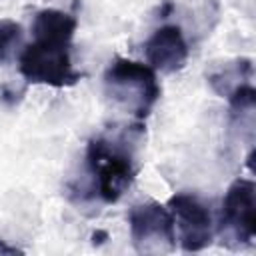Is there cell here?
I'll return each mask as SVG.
<instances>
[{
    "mask_svg": "<svg viewBox=\"0 0 256 256\" xmlns=\"http://www.w3.org/2000/svg\"><path fill=\"white\" fill-rule=\"evenodd\" d=\"M122 128L96 134L86 146L84 164L90 196L104 204H116L138 174L134 144L136 136L142 134V124Z\"/></svg>",
    "mask_w": 256,
    "mask_h": 256,
    "instance_id": "cell-1",
    "label": "cell"
},
{
    "mask_svg": "<svg viewBox=\"0 0 256 256\" xmlns=\"http://www.w3.org/2000/svg\"><path fill=\"white\" fill-rule=\"evenodd\" d=\"M34 42L26 44L18 56L20 74L30 84H46L52 88H68L82 80L72 68L74 32L56 28H34Z\"/></svg>",
    "mask_w": 256,
    "mask_h": 256,
    "instance_id": "cell-2",
    "label": "cell"
},
{
    "mask_svg": "<svg viewBox=\"0 0 256 256\" xmlns=\"http://www.w3.org/2000/svg\"><path fill=\"white\" fill-rule=\"evenodd\" d=\"M106 98L118 110L142 122L156 106L162 88L156 72L142 62L130 58H114L102 76Z\"/></svg>",
    "mask_w": 256,
    "mask_h": 256,
    "instance_id": "cell-3",
    "label": "cell"
},
{
    "mask_svg": "<svg viewBox=\"0 0 256 256\" xmlns=\"http://www.w3.org/2000/svg\"><path fill=\"white\" fill-rule=\"evenodd\" d=\"M222 242L230 248L250 246L256 238V184L248 178H236L224 198L218 218Z\"/></svg>",
    "mask_w": 256,
    "mask_h": 256,
    "instance_id": "cell-4",
    "label": "cell"
},
{
    "mask_svg": "<svg viewBox=\"0 0 256 256\" xmlns=\"http://www.w3.org/2000/svg\"><path fill=\"white\" fill-rule=\"evenodd\" d=\"M132 246L138 254L160 256L176 250V230L172 214L160 202L134 204L128 212Z\"/></svg>",
    "mask_w": 256,
    "mask_h": 256,
    "instance_id": "cell-5",
    "label": "cell"
},
{
    "mask_svg": "<svg viewBox=\"0 0 256 256\" xmlns=\"http://www.w3.org/2000/svg\"><path fill=\"white\" fill-rule=\"evenodd\" d=\"M178 230V242L184 252H200L214 240V218L210 208L190 192H178L168 200L166 206Z\"/></svg>",
    "mask_w": 256,
    "mask_h": 256,
    "instance_id": "cell-6",
    "label": "cell"
},
{
    "mask_svg": "<svg viewBox=\"0 0 256 256\" xmlns=\"http://www.w3.org/2000/svg\"><path fill=\"white\" fill-rule=\"evenodd\" d=\"M188 42L182 34V28L176 24H166L154 30V34L144 44V54L148 66L154 72L174 74L184 68L188 60Z\"/></svg>",
    "mask_w": 256,
    "mask_h": 256,
    "instance_id": "cell-7",
    "label": "cell"
},
{
    "mask_svg": "<svg viewBox=\"0 0 256 256\" xmlns=\"http://www.w3.org/2000/svg\"><path fill=\"white\" fill-rule=\"evenodd\" d=\"M250 78H252V60L236 58L232 62H226L224 68H218L216 72L208 74V84L216 94L228 98L232 90H236L242 84H248Z\"/></svg>",
    "mask_w": 256,
    "mask_h": 256,
    "instance_id": "cell-8",
    "label": "cell"
},
{
    "mask_svg": "<svg viewBox=\"0 0 256 256\" xmlns=\"http://www.w3.org/2000/svg\"><path fill=\"white\" fill-rule=\"evenodd\" d=\"M24 48V30L16 20H0V64L10 62Z\"/></svg>",
    "mask_w": 256,
    "mask_h": 256,
    "instance_id": "cell-9",
    "label": "cell"
},
{
    "mask_svg": "<svg viewBox=\"0 0 256 256\" xmlns=\"http://www.w3.org/2000/svg\"><path fill=\"white\" fill-rule=\"evenodd\" d=\"M22 250H18L16 246H8L4 240H0V254H20Z\"/></svg>",
    "mask_w": 256,
    "mask_h": 256,
    "instance_id": "cell-10",
    "label": "cell"
}]
</instances>
